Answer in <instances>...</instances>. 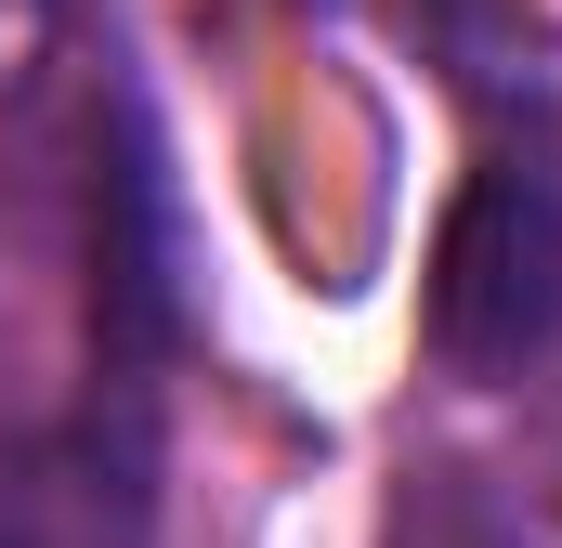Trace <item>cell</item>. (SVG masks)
<instances>
[{
  "mask_svg": "<svg viewBox=\"0 0 562 548\" xmlns=\"http://www.w3.org/2000/svg\"><path fill=\"white\" fill-rule=\"evenodd\" d=\"M393 548H524V536H510V510L484 496V470H406Z\"/></svg>",
  "mask_w": 562,
  "mask_h": 548,
  "instance_id": "2",
  "label": "cell"
},
{
  "mask_svg": "<svg viewBox=\"0 0 562 548\" xmlns=\"http://www.w3.org/2000/svg\"><path fill=\"white\" fill-rule=\"evenodd\" d=\"M431 366L445 379H524L537 353L562 340V170L497 144L445 236H431Z\"/></svg>",
  "mask_w": 562,
  "mask_h": 548,
  "instance_id": "1",
  "label": "cell"
}]
</instances>
